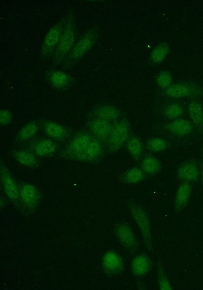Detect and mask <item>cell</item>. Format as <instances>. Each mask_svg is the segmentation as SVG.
Masks as SVG:
<instances>
[{
	"label": "cell",
	"mask_w": 203,
	"mask_h": 290,
	"mask_svg": "<svg viewBox=\"0 0 203 290\" xmlns=\"http://www.w3.org/2000/svg\"><path fill=\"white\" fill-rule=\"evenodd\" d=\"M77 30L73 17L67 24L53 55L52 65L62 64L77 42Z\"/></svg>",
	"instance_id": "cell-1"
},
{
	"label": "cell",
	"mask_w": 203,
	"mask_h": 290,
	"mask_svg": "<svg viewBox=\"0 0 203 290\" xmlns=\"http://www.w3.org/2000/svg\"><path fill=\"white\" fill-rule=\"evenodd\" d=\"M97 38V32L91 29L86 32L75 44L62 65L69 68L80 60L92 48Z\"/></svg>",
	"instance_id": "cell-2"
},
{
	"label": "cell",
	"mask_w": 203,
	"mask_h": 290,
	"mask_svg": "<svg viewBox=\"0 0 203 290\" xmlns=\"http://www.w3.org/2000/svg\"><path fill=\"white\" fill-rule=\"evenodd\" d=\"M72 17L71 15L64 17L48 31L41 48V54L44 58L53 55L65 27Z\"/></svg>",
	"instance_id": "cell-3"
},
{
	"label": "cell",
	"mask_w": 203,
	"mask_h": 290,
	"mask_svg": "<svg viewBox=\"0 0 203 290\" xmlns=\"http://www.w3.org/2000/svg\"><path fill=\"white\" fill-rule=\"evenodd\" d=\"M93 138V136L87 132L76 134L69 144L67 155L73 159L86 162L87 151Z\"/></svg>",
	"instance_id": "cell-4"
},
{
	"label": "cell",
	"mask_w": 203,
	"mask_h": 290,
	"mask_svg": "<svg viewBox=\"0 0 203 290\" xmlns=\"http://www.w3.org/2000/svg\"><path fill=\"white\" fill-rule=\"evenodd\" d=\"M131 215L141 231L143 240L148 248L152 246V231L149 218L145 211L139 205L131 203L128 206Z\"/></svg>",
	"instance_id": "cell-5"
},
{
	"label": "cell",
	"mask_w": 203,
	"mask_h": 290,
	"mask_svg": "<svg viewBox=\"0 0 203 290\" xmlns=\"http://www.w3.org/2000/svg\"><path fill=\"white\" fill-rule=\"evenodd\" d=\"M129 126L125 121H121L113 126L111 133L107 139L109 151L115 152L118 151L129 138Z\"/></svg>",
	"instance_id": "cell-6"
},
{
	"label": "cell",
	"mask_w": 203,
	"mask_h": 290,
	"mask_svg": "<svg viewBox=\"0 0 203 290\" xmlns=\"http://www.w3.org/2000/svg\"><path fill=\"white\" fill-rule=\"evenodd\" d=\"M113 126L110 122L95 118L88 124V128L91 135L99 141L107 140Z\"/></svg>",
	"instance_id": "cell-7"
},
{
	"label": "cell",
	"mask_w": 203,
	"mask_h": 290,
	"mask_svg": "<svg viewBox=\"0 0 203 290\" xmlns=\"http://www.w3.org/2000/svg\"><path fill=\"white\" fill-rule=\"evenodd\" d=\"M1 180L6 195L12 200H17L20 196V188L4 165H1Z\"/></svg>",
	"instance_id": "cell-8"
},
{
	"label": "cell",
	"mask_w": 203,
	"mask_h": 290,
	"mask_svg": "<svg viewBox=\"0 0 203 290\" xmlns=\"http://www.w3.org/2000/svg\"><path fill=\"white\" fill-rule=\"evenodd\" d=\"M19 198L25 206L33 208L39 202L40 194L34 185L26 183L22 185L20 188Z\"/></svg>",
	"instance_id": "cell-9"
},
{
	"label": "cell",
	"mask_w": 203,
	"mask_h": 290,
	"mask_svg": "<svg viewBox=\"0 0 203 290\" xmlns=\"http://www.w3.org/2000/svg\"><path fill=\"white\" fill-rule=\"evenodd\" d=\"M102 264L104 270L111 274L119 273L123 268L122 258L117 253L112 251H108L104 254Z\"/></svg>",
	"instance_id": "cell-10"
},
{
	"label": "cell",
	"mask_w": 203,
	"mask_h": 290,
	"mask_svg": "<svg viewBox=\"0 0 203 290\" xmlns=\"http://www.w3.org/2000/svg\"><path fill=\"white\" fill-rule=\"evenodd\" d=\"M116 236L120 242L129 249L137 247V242L131 229L125 224H119L115 229Z\"/></svg>",
	"instance_id": "cell-11"
},
{
	"label": "cell",
	"mask_w": 203,
	"mask_h": 290,
	"mask_svg": "<svg viewBox=\"0 0 203 290\" xmlns=\"http://www.w3.org/2000/svg\"><path fill=\"white\" fill-rule=\"evenodd\" d=\"M165 93L170 97L181 98L193 95L198 92L195 87L190 84L177 83L170 85L165 89Z\"/></svg>",
	"instance_id": "cell-12"
},
{
	"label": "cell",
	"mask_w": 203,
	"mask_h": 290,
	"mask_svg": "<svg viewBox=\"0 0 203 290\" xmlns=\"http://www.w3.org/2000/svg\"><path fill=\"white\" fill-rule=\"evenodd\" d=\"M178 177L185 182L196 181L199 178V171L196 164L188 161L182 164L178 169Z\"/></svg>",
	"instance_id": "cell-13"
},
{
	"label": "cell",
	"mask_w": 203,
	"mask_h": 290,
	"mask_svg": "<svg viewBox=\"0 0 203 290\" xmlns=\"http://www.w3.org/2000/svg\"><path fill=\"white\" fill-rule=\"evenodd\" d=\"M166 129L171 133L183 136L189 135L193 130V126L191 123L183 119L174 120L166 125Z\"/></svg>",
	"instance_id": "cell-14"
},
{
	"label": "cell",
	"mask_w": 203,
	"mask_h": 290,
	"mask_svg": "<svg viewBox=\"0 0 203 290\" xmlns=\"http://www.w3.org/2000/svg\"><path fill=\"white\" fill-rule=\"evenodd\" d=\"M47 77L50 84L58 89H64L67 88L72 82V78L68 74L59 70L49 71Z\"/></svg>",
	"instance_id": "cell-15"
},
{
	"label": "cell",
	"mask_w": 203,
	"mask_h": 290,
	"mask_svg": "<svg viewBox=\"0 0 203 290\" xmlns=\"http://www.w3.org/2000/svg\"><path fill=\"white\" fill-rule=\"evenodd\" d=\"M191 192L189 183L184 182L178 187L175 198V209L177 212L182 210L187 205Z\"/></svg>",
	"instance_id": "cell-16"
},
{
	"label": "cell",
	"mask_w": 203,
	"mask_h": 290,
	"mask_svg": "<svg viewBox=\"0 0 203 290\" xmlns=\"http://www.w3.org/2000/svg\"><path fill=\"white\" fill-rule=\"evenodd\" d=\"M151 262L149 257L145 254L136 256L131 263V269L133 274L138 277H143L149 272Z\"/></svg>",
	"instance_id": "cell-17"
},
{
	"label": "cell",
	"mask_w": 203,
	"mask_h": 290,
	"mask_svg": "<svg viewBox=\"0 0 203 290\" xmlns=\"http://www.w3.org/2000/svg\"><path fill=\"white\" fill-rule=\"evenodd\" d=\"M32 149L36 155L46 157L54 153L57 150V146L52 139L42 138L34 143Z\"/></svg>",
	"instance_id": "cell-18"
},
{
	"label": "cell",
	"mask_w": 203,
	"mask_h": 290,
	"mask_svg": "<svg viewBox=\"0 0 203 290\" xmlns=\"http://www.w3.org/2000/svg\"><path fill=\"white\" fill-rule=\"evenodd\" d=\"M43 129L45 134L53 139L62 140L67 135L65 127L54 121H45L43 124Z\"/></svg>",
	"instance_id": "cell-19"
},
{
	"label": "cell",
	"mask_w": 203,
	"mask_h": 290,
	"mask_svg": "<svg viewBox=\"0 0 203 290\" xmlns=\"http://www.w3.org/2000/svg\"><path fill=\"white\" fill-rule=\"evenodd\" d=\"M95 118L109 122L117 120L120 116L119 110L110 105H104L97 107L94 111Z\"/></svg>",
	"instance_id": "cell-20"
},
{
	"label": "cell",
	"mask_w": 203,
	"mask_h": 290,
	"mask_svg": "<svg viewBox=\"0 0 203 290\" xmlns=\"http://www.w3.org/2000/svg\"><path fill=\"white\" fill-rule=\"evenodd\" d=\"M188 112L192 123L203 130V107L197 102H192L188 106Z\"/></svg>",
	"instance_id": "cell-21"
},
{
	"label": "cell",
	"mask_w": 203,
	"mask_h": 290,
	"mask_svg": "<svg viewBox=\"0 0 203 290\" xmlns=\"http://www.w3.org/2000/svg\"><path fill=\"white\" fill-rule=\"evenodd\" d=\"M13 156L17 162L23 166L34 167L38 165L36 155L28 151L18 150L14 152Z\"/></svg>",
	"instance_id": "cell-22"
},
{
	"label": "cell",
	"mask_w": 203,
	"mask_h": 290,
	"mask_svg": "<svg viewBox=\"0 0 203 290\" xmlns=\"http://www.w3.org/2000/svg\"><path fill=\"white\" fill-rule=\"evenodd\" d=\"M127 150L135 160H138L142 156L143 147V144L139 138L137 136L129 137L126 141Z\"/></svg>",
	"instance_id": "cell-23"
},
{
	"label": "cell",
	"mask_w": 203,
	"mask_h": 290,
	"mask_svg": "<svg viewBox=\"0 0 203 290\" xmlns=\"http://www.w3.org/2000/svg\"><path fill=\"white\" fill-rule=\"evenodd\" d=\"M141 169L144 173L148 175H154L160 169L159 160L155 157L148 156L145 157L141 162Z\"/></svg>",
	"instance_id": "cell-24"
},
{
	"label": "cell",
	"mask_w": 203,
	"mask_h": 290,
	"mask_svg": "<svg viewBox=\"0 0 203 290\" xmlns=\"http://www.w3.org/2000/svg\"><path fill=\"white\" fill-rule=\"evenodd\" d=\"M170 47L167 43H159L153 48L151 53V61L155 64L161 63L168 55Z\"/></svg>",
	"instance_id": "cell-25"
},
{
	"label": "cell",
	"mask_w": 203,
	"mask_h": 290,
	"mask_svg": "<svg viewBox=\"0 0 203 290\" xmlns=\"http://www.w3.org/2000/svg\"><path fill=\"white\" fill-rule=\"evenodd\" d=\"M38 129V126L36 122H30L21 129L18 134V138L21 141L28 140L37 134Z\"/></svg>",
	"instance_id": "cell-26"
},
{
	"label": "cell",
	"mask_w": 203,
	"mask_h": 290,
	"mask_svg": "<svg viewBox=\"0 0 203 290\" xmlns=\"http://www.w3.org/2000/svg\"><path fill=\"white\" fill-rule=\"evenodd\" d=\"M144 178V172L141 168L133 167L127 170L123 175V181L127 184H136Z\"/></svg>",
	"instance_id": "cell-27"
},
{
	"label": "cell",
	"mask_w": 203,
	"mask_h": 290,
	"mask_svg": "<svg viewBox=\"0 0 203 290\" xmlns=\"http://www.w3.org/2000/svg\"><path fill=\"white\" fill-rule=\"evenodd\" d=\"M149 150L154 152L163 151L167 148V143L165 139L160 137H154L149 139L147 142Z\"/></svg>",
	"instance_id": "cell-28"
},
{
	"label": "cell",
	"mask_w": 203,
	"mask_h": 290,
	"mask_svg": "<svg viewBox=\"0 0 203 290\" xmlns=\"http://www.w3.org/2000/svg\"><path fill=\"white\" fill-rule=\"evenodd\" d=\"M183 113V109L182 106L176 103L168 105L164 110L165 116L171 120H176L179 119Z\"/></svg>",
	"instance_id": "cell-29"
},
{
	"label": "cell",
	"mask_w": 203,
	"mask_h": 290,
	"mask_svg": "<svg viewBox=\"0 0 203 290\" xmlns=\"http://www.w3.org/2000/svg\"><path fill=\"white\" fill-rule=\"evenodd\" d=\"M172 82V76L171 73L166 71H161L156 77V83L158 86L162 89H166Z\"/></svg>",
	"instance_id": "cell-30"
},
{
	"label": "cell",
	"mask_w": 203,
	"mask_h": 290,
	"mask_svg": "<svg viewBox=\"0 0 203 290\" xmlns=\"http://www.w3.org/2000/svg\"><path fill=\"white\" fill-rule=\"evenodd\" d=\"M158 279L159 288L160 289H172V286L168 280V278L166 276L164 271L161 267L158 268Z\"/></svg>",
	"instance_id": "cell-31"
},
{
	"label": "cell",
	"mask_w": 203,
	"mask_h": 290,
	"mask_svg": "<svg viewBox=\"0 0 203 290\" xmlns=\"http://www.w3.org/2000/svg\"><path fill=\"white\" fill-rule=\"evenodd\" d=\"M12 114L10 111L7 109H2L0 111V122L1 125L6 126L12 121Z\"/></svg>",
	"instance_id": "cell-32"
},
{
	"label": "cell",
	"mask_w": 203,
	"mask_h": 290,
	"mask_svg": "<svg viewBox=\"0 0 203 290\" xmlns=\"http://www.w3.org/2000/svg\"><path fill=\"white\" fill-rule=\"evenodd\" d=\"M200 176H201V183L203 187V168H202L201 172H200Z\"/></svg>",
	"instance_id": "cell-33"
}]
</instances>
